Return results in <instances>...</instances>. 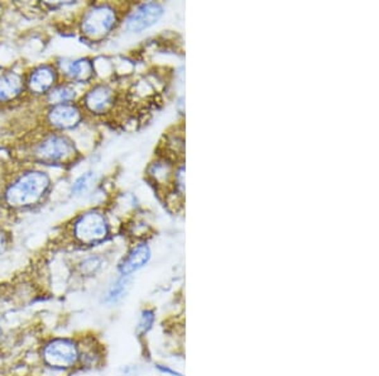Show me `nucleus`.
<instances>
[{
  "instance_id": "f257e3e1",
  "label": "nucleus",
  "mask_w": 379,
  "mask_h": 376,
  "mask_svg": "<svg viewBox=\"0 0 379 376\" xmlns=\"http://www.w3.org/2000/svg\"><path fill=\"white\" fill-rule=\"evenodd\" d=\"M50 188V178L42 171L23 175L6 193L7 204L13 208H24L36 204Z\"/></svg>"
},
{
  "instance_id": "f03ea898",
  "label": "nucleus",
  "mask_w": 379,
  "mask_h": 376,
  "mask_svg": "<svg viewBox=\"0 0 379 376\" xmlns=\"http://www.w3.org/2000/svg\"><path fill=\"white\" fill-rule=\"evenodd\" d=\"M82 350L78 341L56 337L47 341L41 350L43 364L55 371H69L81 364Z\"/></svg>"
},
{
  "instance_id": "7ed1b4c3",
  "label": "nucleus",
  "mask_w": 379,
  "mask_h": 376,
  "mask_svg": "<svg viewBox=\"0 0 379 376\" xmlns=\"http://www.w3.org/2000/svg\"><path fill=\"white\" fill-rule=\"evenodd\" d=\"M118 23V12L110 4H98L86 12L81 32L91 41H100L115 28Z\"/></svg>"
},
{
  "instance_id": "20e7f679",
  "label": "nucleus",
  "mask_w": 379,
  "mask_h": 376,
  "mask_svg": "<svg viewBox=\"0 0 379 376\" xmlns=\"http://www.w3.org/2000/svg\"><path fill=\"white\" fill-rule=\"evenodd\" d=\"M73 234L81 245H96L103 242L109 234L107 218L101 212L90 210L75 222Z\"/></svg>"
},
{
  "instance_id": "39448f33",
  "label": "nucleus",
  "mask_w": 379,
  "mask_h": 376,
  "mask_svg": "<svg viewBox=\"0 0 379 376\" xmlns=\"http://www.w3.org/2000/svg\"><path fill=\"white\" fill-rule=\"evenodd\" d=\"M36 156L43 162H66L75 156V147L69 138L55 135L37 145Z\"/></svg>"
},
{
  "instance_id": "423d86ee",
  "label": "nucleus",
  "mask_w": 379,
  "mask_h": 376,
  "mask_svg": "<svg viewBox=\"0 0 379 376\" xmlns=\"http://www.w3.org/2000/svg\"><path fill=\"white\" fill-rule=\"evenodd\" d=\"M165 15V8L157 1H148L139 4L128 15L125 27L129 32L139 33L155 26Z\"/></svg>"
},
{
  "instance_id": "0eeeda50",
  "label": "nucleus",
  "mask_w": 379,
  "mask_h": 376,
  "mask_svg": "<svg viewBox=\"0 0 379 376\" xmlns=\"http://www.w3.org/2000/svg\"><path fill=\"white\" fill-rule=\"evenodd\" d=\"M114 89L107 84L94 87L85 96L86 108L94 114H105L114 108Z\"/></svg>"
},
{
  "instance_id": "6e6552de",
  "label": "nucleus",
  "mask_w": 379,
  "mask_h": 376,
  "mask_svg": "<svg viewBox=\"0 0 379 376\" xmlns=\"http://www.w3.org/2000/svg\"><path fill=\"white\" fill-rule=\"evenodd\" d=\"M49 121L58 128H71L81 121V112L78 107L71 104L55 105L49 113Z\"/></svg>"
},
{
  "instance_id": "1a4fd4ad",
  "label": "nucleus",
  "mask_w": 379,
  "mask_h": 376,
  "mask_svg": "<svg viewBox=\"0 0 379 376\" xmlns=\"http://www.w3.org/2000/svg\"><path fill=\"white\" fill-rule=\"evenodd\" d=\"M150 260V248L146 243L136 245L119 264V273L122 276L132 275L133 273L143 268Z\"/></svg>"
},
{
  "instance_id": "9d476101",
  "label": "nucleus",
  "mask_w": 379,
  "mask_h": 376,
  "mask_svg": "<svg viewBox=\"0 0 379 376\" xmlns=\"http://www.w3.org/2000/svg\"><path fill=\"white\" fill-rule=\"evenodd\" d=\"M56 81V73L51 66H42L35 70L29 78V89L32 93L43 94L53 87Z\"/></svg>"
},
{
  "instance_id": "9b49d317",
  "label": "nucleus",
  "mask_w": 379,
  "mask_h": 376,
  "mask_svg": "<svg viewBox=\"0 0 379 376\" xmlns=\"http://www.w3.org/2000/svg\"><path fill=\"white\" fill-rule=\"evenodd\" d=\"M148 174L158 185H168L173 184L175 189V175L176 167L168 159H161L153 162L150 166Z\"/></svg>"
},
{
  "instance_id": "f8f14e48",
  "label": "nucleus",
  "mask_w": 379,
  "mask_h": 376,
  "mask_svg": "<svg viewBox=\"0 0 379 376\" xmlns=\"http://www.w3.org/2000/svg\"><path fill=\"white\" fill-rule=\"evenodd\" d=\"M23 80L15 73L6 74L0 78V101H9L21 94Z\"/></svg>"
},
{
  "instance_id": "ddd939ff",
  "label": "nucleus",
  "mask_w": 379,
  "mask_h": 376,
  "mask_svg": "<svg viewBox=\"0 0 379 376\" xmlns=\"http://www.w3.org/2000/svg\"><path fill=\"white\" fill-rule=\"evenodd\" d=\"M67 74L70 75V78L80 83L89 81L94 76V66L90 60L87 58H80L73 61L69 66Z\"/></svg>"
},
{
  "instance_id": "4468645a",
  "label": "nucleus",
  "mask_w": 379,
  "mask_h": 376,
  "mask_svg": "<svg viewBox=\"0 0 379 376\" xmlns=\"http://www.w3.org/2000/svg\"><path fill=\"white\" fill-rule=\"evenodd\" d=\"M73 98H75V90H73V87H69V85L55 87L49 94V101L55 105L67 104Z\"/></svg>"
},
{
  "instance_id": "2eb2a0df",
  "label": "nucleus",
  "mask_w": 379,
  "mask_h": 376,
  "mask_svg": "<svg viewBox=\"0 0 379 376\" xmlns=\"http://www.w3.org/2000/svg\"><path fill=\"white\" fill-rule=\"evenodd\" d=\"M94 180H95V174L89 171L86 174L81 175L78 180L73 182V187H72V194L75 196H80L82 193H85L87 189L91 187Z\"/></svg>"
},
{
  "instance_id": "dca6fc26",
  "label": "nucleus",
  "mask_w": 379,
  "mask_h": 376,
  "mask_svg": "<svg viewBox=\"0 0 379 376\" xmlns=\"http://www.w3.org/2000/svg\"><path fill=\"white\" fill-rule=\"evenodd\" d=\"M127 284H128V282H127L125 276H123L121 280L115 282L114 285L109 290V293H107V302L114 303L116 300H119L125 294V290H127V287H128Z\"/></svg>"
},
{
  "instance_id": "f3484780",
  "label": "nucleus",
  "mask_w": 379,
  "mask_h": 376,
  "mask_svg": "<svg viewBox=\"0 0 379 376\" xmlns=\"http://www.w3.org/2000/svg\"><path fill=\"white\" fill-rule=\"evenodd\" d=\"M153 322H155V313L152 311H144L142 313V317L139 319V323H138V333L139 334H146V333L150 331L152 326H153Z\"/></svg>"
},
{
  "instance_id": "a211bd4d",
  "label": "nucleus",
  "mask_w": 379,
  "mask_h": 376,
  "mask_svg": "<svg viewBox=\"0 0 379 376\" xmlns=\"http://www.w3.org/2000/svg\"><path fill=\"white\" fill-rule=\"evenodd\" d=\"M99 268H100V261L96 257H90L82 262V273L85 274H93Z\"/></svg>"
},
{
  "instance_id": "6ab92c4d",
  "label": "nucleus",
  "mask_w": 379,
  "mask_h": 376,
  "mask_svg": "<svg viewBox=\"0 0 379 376\" xmlns=\"http://www.w3.org/2000/svg\"><path fill=\"white\" fill-rule=\"evenodd\" d=\"M8 246H9L8 234L0 228V256L7 251Z\"/></svg>"
},
{
  "instance_id": "aec40b11",
  "label": "nucleus",
  "mask_w": 379,
  "mask_h": 376,
  "mask_svg": "<svg viewBox=\"0 0 379 376\" xmlns=\"http://www.w3.org/2000/svg\"><path fill=\"white\" fill-rule=\"evenodd\" d=\"M1 334H3V330H1V327H0V337H1Z\"/></svg>"
}]
</instances>
